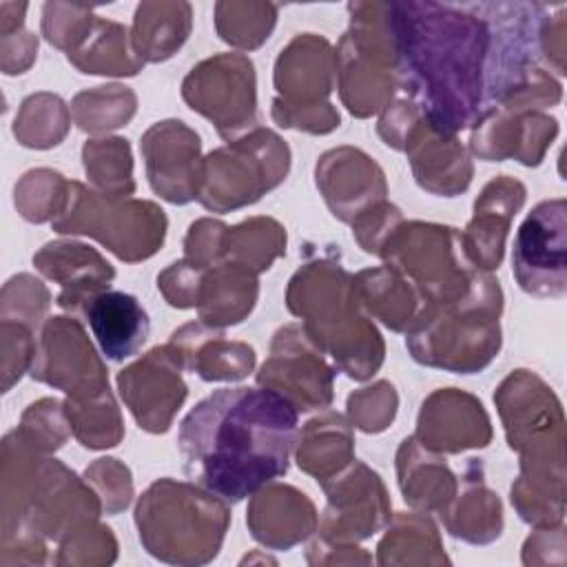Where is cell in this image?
Instances as JSON below:
<instances>
[{
  "label": "cell",
  "mask_w": 567,
  "mask_h": 567,
  "mask_svg": "<svg viewBox=\"0 0 567 567\" xmlns=\"http://www.w3.org/2000/svg\"><path fill=\"white\" fill-rule=\"evenodd\" d=\"M399 93L441 135L456 137L485 109L492 29L483 2H388Z\"/></svg>",
  "instance_id": "obj_1"
},
{
  "label": "cell",
  "mask_w": 567,
  "mask_h": 567,
  "mask_svg": "<svg viewBox=\"0 0 567 567\" xmlns=\"http://www.w3.org/2000/svg\"><path fill=\"white\" fill-rule=\"evenodd\" d=\"M299 412L268 388H219L182 419L184 474L226 503H239L288 472Z\"/></svg>",
  "instance_id": "obj_2"
},
{
  "label": "cell",
  "mask_w": 567,
  "mask_h": 567,
  "mask_svg": "<svg viewBox=\"0 0 567 567\" xmlns=\"http://www.w3.org/2000/svg\"><path fill=\"white\" fill-rule=\"evenodd\" d=\"M507 445L518 454L520 474L512 505L534 527L565 518V416L554 390L532 370H512L494 392Z\"/></svg>",
  "instance_id": "obj_3"
},
{
  "label": "cell",
  "mask_w": 567,
  "mask_h": 567,
  "mask_svg": "<svg viewBox=\"0 0 567 567\" xmlns=\"http://www.w3.org/2000/svg\"><path fill=\"white\" fill-rule=\"evenodd\" d=\"M286 306L301 319L312 343L350 379L365 381L381 368L383 339L354 297V275L332 255L306 261L290 277Z\"/></svg>",
  "instance_id": "obj_4"
},
{
  "label": "cell",
  "mask_w": 567,
  "mask_h": 567,
  "mask_svg": "<svg viewBox=\"0 0 567 567\" xmlns=\"http://www.w3.org/2000/svg\"><path fill=\"white\" fill-rule=\"evenodd\" d=\"M503 290L498 279L478 270L470 290L445 303H425L405 330V346L421 365L474 374L501 350Z\"/></svg>",
  "instance_id": "obj_5"
},
{
  "label": "cell",
  "mask_w": 567,
  "mask_h": 567,
  "mask_svg": "<svg viewBox=\"0 0 567 567\" xmlns=\"http://www.w3.org/2000/svg\"><path fill=\"white\" fill-rule=\"evenodd\" d=\"M135 525L144 549L157 560L204 565L219 554L230 509L195 483L159 478L140 496Z\"/></svg>",
  "instance_id": "obj_6"
},
{
  "label": "cell",
  "mask_w": 567,
  "mask_h": 567,
  "mask_svg": "<svg viewBox=\"0 0 567 567\" xmlns=\"http://www.w3.org/2000/svg\"><path fill=\"white\" fill-rule=\"evenodd\" d=\"M350 29L337 44L339 95L354 117L383 113L399 93L388 2H350Z\"/></svg>",
  "instance_id": "obj_7"
},
{
  "label": "cell",
  "mask_w": 567,
  "mask_h": 567,
  "mask_svg": "<svg viewBox=\"0 0 567 567\" xmlns=\"http://www.w3.org/2000/svg\"><path fill=\"white\" fill-rule=\"evenodd\" d=\"M51 226L64 235H89L122 261L135 264L162 248L168 219L153 202L109 197L80 182H66Z\"/></svg>",
  "instance_id": "obj_8"
},
{
  "label": "cell",
  "mask_w": 567,
  "mask_h": 567,
  "mask_svg": "<svg viewBox=\"0 0 567 567\" xmlns=\"http://www.w3.org/2000/svg\"><path fill=\"white\" fill-rule=\"evenodd\" d=\"M379 257L416 290L423 306L463 297L478 272L461 230L432 221H401Z\"/></svg>",
  "instance_id": "obj_9"
},
{
  "label": "cell",
  "mask_w": 567,
  "mask_h": 567,
  "mask_svg": "<svg viewBox=\"0 0 567 567\" xmlns=\"http://www.w3.org/2000/svg\"><path fill=\"white\" fill-rule=\"evenodd\" d=\"M288 168V144L277 133L255 126L202 157L195 199L213 213L237 210L277 188Z\"/></svg>",
  "instance_id": "obj_10"
},
{
  "label": "cell",
  "mask_w": 567,
  "mask_h": 567,
  "mask_svg": "<svg viewBox=\"0 0 567 567\" xmlns=\"http://www.w3.org/2000/svg\"><path fill=\"white\" fill-rule=\"evenodd\" d=\"M337 82V53L317 33L295 35L275 62L272 120L284 128L315 135L339 126V113L328 102Z\"/></svg>",
  "instance_id": "obj_11"
},
{
  "label": "cell",
  "mask_w": 567,
  "mask_h": 567,
  "mask_svg": "<svg viewBox=\"0 0 567 567\" xmlns=\"http://www.w3.org/2000/svg\"><path fill=\"white\" fill-rule=\"evenodd\" d=\"M182 97L226 142L257 126L255 66L244 53H217L193 66L182 82Z\"/></svg>",
  "instance_id": "obj_12"
},
{
  "label": "cell",
  "mask_w": 567,
  "mask_h": 567,
  "mask_svg": "<svg viewBox=\"0 0 567 567\" xmlns=\"http://www.w3.org/2000/svg\"><path fill=\"white\" fill-rule=\"evenodd\" d=\"M567 202H538L516 230L512 272L523 292L558 299L567 292Z\"/></svg>",
  "instance_id": "obj_13"
},
{
  "label": "cell",
  "mask_w": 567,
  "mask_h": 567,
  "mask_svg": "<svg viewBox=\"0 0 567 567\" xmlns=\"http://www.w3.org/2000/svg\"><path fill=\"white\" fill-rule=\"evenodd\" d=\"M334 374L337 368L323 359L301 323H290L275 332L257 383L281 394L297 412H310L332 403Z\"/></svg>",
  "instance_id": "obj_14"
},
{
  "label": "cell",
  "mask_w": 567,
  "mask_h": 567,
  "mask_svg": "<svg viewBox=\"0 0 567 567\" xmlns=\"http://www.w3.org/2000/svg\"><path fill=\"white\" fill-rule=\"evenodd\" d=\"M31 377L66 392L69 399H86L109 390L106 368L82 323L73 317H53L44 323Z\"/></svg>",
  "instance_id": "obj_15"
},
{
  "label": "cell",
  "mask_w": 567,
  "mask_h": 567,
  "mask_svg": "<svg viewBox=\"0 0 567 567\" xmlns=\"http://www.w3.org/2000/svg\"><path fill=\"white\" fill-rule=\"evenodd\" d=\"M328 505L319 523L323 540L357 543L390 520V498L383 481L368 465L352 461L337 476L321 483Z\"/></svg>",
  "instance_id": "obj_16"
},
{
  "label": "cell",
  "mask_w": 567,
  "mask_h": 567,
  "mask_svg": "<svg viewBox=\"0 0 567 567\" xmlns=\"http://www.w3.org/2000/svg\"><path fill=\"white\" fill-rule=\"evenodd\" d=\"M182 370L177 352L166 343L117 374V390L142 430L151 434L168 432L188 394Z\"/></svg>",
  "instance_id": "obj_17"
},
{
  "label": "cell",
  "mask_w": 567,
  "mask_h": 567,
  "mask_svg": "<svg viewBox=\"0 0 567 567\" xmlns=\"http://www.w3.org/2000/svg\"><path fill=\"white\" fill-rule=\"evenodd\" d=\"M151 188L171 204H188L197 195L199 135L182 120L153 124L140 142Z\"/></svg>",
  "instance_id": "obj_18"
},
{
  "label": "cell",
  "mask_w": 567,
  "mask_h": 567,
  "mask_svg": "<svg viewBox=\"0 0 567 567\" xmlns=\"http://www.w3.org/2000/svg\"><path fill=\"white\" fill-rule=\"evenodd\" d=\"M414 439L430 452L458 454L463 450L487 447L492 423L474 394L441 388L421 403Z\"/></svg>",
  "instance_id": "obj_19"
},
{
  "label": "cell",
  "mask_w": 567,
  "mask_h": 567,
  "mask_svg": "<svg viewBox=\"0 0 567 567\" xmlns=\"http://www.w3.org/2000/svg\"><path fill=\"white\" fill-rule=\"evenodd\" d=\"M315 182L332 215L346 224L385 202L388 195L381 166L354 146L323 153L315 166Z\"/></svg>",
  "instance_id": "obj_20"
},
{
  "label": "cell",
  "mask_w": 567,
  "mask_h": 567,
  "mask_svg": "<svg viewBox=\"0 0 567 567\" xmlns=\"http://www.w3.org/2000/svg\"><path fill=\"white\" fill-rule=\"evenodd\" d=\"M558 135V120L543 111H487L474 124L470 148L487 162L514 157L525 166H538Z\"/></svg>",
  "instance_id": "obj_21"
},
{
  "label": "cell",
  "mask_w": 567,
  "mask_h": 567,
  "mask_svg": "<svg viewBox=\"0 0 567 567\" xmlns=\"http://www.w3.org/2000/svg\"><path fill=\"white\" fill-rule=\"evenodd\" d=\"M399 151L408 153L416 184L434 195L454 197L472 182V162L456 137L436 133L419 115L401 137Z\"/></svg>",
  "instance_id": "obj_22"
},
{
  "label": "cell",
  "mask_w": 567,
  "mask_h": 567,
  "mask_svg": "<svg viewBox=\"0 0 567 567\" xmlns=\"http://www.w3.org/2000/svg\"><path fill=\"white\" fill-rule=\"evenodd\" d=\"M525 184L507 175L487 182L476 197L474 215L461 235L465 250L478 270L489 272L501 266L509 224L525 204Z\"/></svg>",
  "instance_id": "obj_23"
},
{
  "label": "cell",
  "mask_w": 567,
  "mask_h": 567,
  "mask_svg": "<svg viewBox=\"0 0 567 567\" xmlns=\"http://www.w3.org/2000/svg\"><path fill=\"white\" fill-rule=\"evenodd\" d=\"M33 266L62 286L55 303L69 312H82L86 301L109 290L115 279L113 266L82 241H49L33 255Z\"/></svg>",
  "instance_id": "obj_24"
},
{
  "label": "cell",
  "mask_w": 567,
  "mask_h": 567,
  "mask_svg": "<svg viewBox=\"0 0 567 567\" xmlns=\"http://www.w3.org/2000/svg\"><path fill=\"white\" fill-rule=\"evenodd\" d=\"M246 523L255 540L286 551L317 532L319 516L303 492L281 483H268L252 494Z\"/></svg>",
  "instance_id": "obj_25"
},
{
  "label": "cell",
  "mask_w": 567,
  "mask_h": 567,
  "mask_svg": "<svg viewBox=\"0 0 567 567\" xmlns=\"http://www.w3.org/2000/svg\"><path fill=\"white\" fill-rule=\"evenodd\" d=\"M168 346L177 352L184 370L204 381H239L255 368V350L241 341L224 339L219 328L186 323L171 334Z\"/></svg>",
  "instance_id": "obj_26"
},
{
  "label": "cell",
  "mask_w": 567,
  "mask_h": 567,
  "mask_svg": "<svg viewBox=\"0 0 567 567\" xmlns=\"http://www.w3.org/2000/svg\"><path fill=\"white\" fill-rule=\"evenodd\" d=\"M89 328L109 361H124L142 350L151 319L137 297L122 290H102L82 310Z\"/></svg>",
  "instance_id": "obj_27"
},
{
  "label": "cell",
  "mask_w": 567,
  "mask_h": 567,
  "mask_svg": "<svg viewBox=\"0 0 567 567\" xmlns=\"http://www.w3.org/2000/svg\"><path fill=\"white\" fill-rule=\"evenodd\" d=\"M396 472L405 503L423 514H441L458 492L445 458L425 450L414 436L403 439L396 452Z\"/></svg>",
  "instance_id": "obj_28"
},
{
  "label": "cell",
  "mask_w": 567,
  "mask_h": 567,
  "mask_svg": "<svg viewBox=\"0 0 567 567\" xmlns=\"http://www.w3.org/2000/svg\"><path fill=\"white\" fill-rule=\"evenodd\" d=\"M465 487L461 498L439 514L454 538H461L472 545H487L496 540L503 532V507L498 496L483 483V463L481 458H467L463 472Z\"/></svg>",
  "instance_id": "obj_29"
},
{
  "label": "cell",
  "mask_w": 567,
  "mask_h": 567,
  "mask_svg": "<svg viewBox=\"0 0 567 567\" xmlns=\"http://www.w3.org/2000/svg\"><path fill=\"white\" fill-rule=\"evenodd\" d=\"M257 275L235 266L217 264L206 268L199 286V321L210 328H226L244 321L257 303Z\"/></svg>",
  "instance_id": "obj_30"
},
{
  "label": "cell",
  "mask_w": 567,
  "mask_h": 567,
  "mask_svg": "<svg viewBox=\"0 0 567 567\" xmlns=\"http://www.w3.org/2000/svg\"><path fill=\"white\" fill-rule=\"evenodd\" d=\"M66 58L80 73L95 75H135L144 66L133 51L126 27L97 16L89 20Z\"/></svg>",
  "instance_id": "obj_31"
},
{
  "label": "cell",
  "mask_w": 567,
  "mask_h": 567,
  "mask_svg": "<svg viewBox=\"0 0 567 567\" xmlns=\"http://www.w3.org/2000/svg\"><path fill=\"white\" fill-rule=\"evenodd\" d=\"M354 461V439L346 416L326 412L308 421L297 441V465L326 483Z\"/></svg>",
  "instance_id": "obj_32"
},
{
  "label": "cell",
  "mask_w": 567,
  "mask_h": 567,
  "mask_svg": "<svg viewBox=\"0 0 567 567\" xmlns=\"http://www.w3.org/2000/svg\"><path fill=\"white\" fill-rule=\"evenodd\" d=\"M354 297L368 317H377L394 332H405L423 306L416 290L388 266L354 275Z\"/></svg>",
  "instance_id": "obj_33"
},
{
  "label": "cell",
  "mask_w": 567,
  "mask_h": 567,
  "mask_svg": "<svg viewBox=\"0 0 567 567\" xmlns=\"http://www.w3.org/2000/svg\"><path fill=\"white\" fill-rule=\"evenodd\" d=\"M188 33V2H142L135 11L131 42L142 62H164L186 42Z\"/></svg>",
  "instance_id": "obj_34"
},
{
  "label": "cell",
  "mask_w": 567,
  "mask_h": 567,
  "mask_svg": "<svg viewBox=\"0 0 567 567\" xmlns=\"http://www.w3.org/2000/svg\"><path fill=\"white\" fill-rule=\"evenodd\" d=\"M281 255H286V228L272 217H250L233 228L226 226L219 264H235L259 275Z\"/></svg>",
  "instance_id": "obj_35"
},
{
  "label": "cell",
  "mask_w": 567,
  "mask_h": 567,
  "mask_svg": "<svg viewBox=\"0 0 567 567\" xmlns=\"http://www.w3.org/2000/svg\"><path fill=\"white\" fill-rule=\"evenodd\" d=\"M379 565H423V563H450L445 556L436 525L414 512H401L388 527L379 543Z\"/></svg>",
  "instance_id": "obj_36"
},
{
  "label": "cell",
  "mask_w": 567,
  "mask_h": 567,
  "mask_svg": "<svg viewBox=\"0 0 567 567\" xmlns=\"http://www.w3.org/2000/svg\"><path fill=\"white\" fill-rule=\"evenodd\" d=\"M64 414L73 436L89 450L115 447L124 436V423L111 390L86 399H66Z\"/></svg>",
  "instance_id": "obj_37"
},
{
  "label": "cell",
  "mask_w": 567,
  "mask_h": 567,
  "mask_svg": "<svg viewBox=\"0 0 567 567\" xmlns=\"http://www.w3.org/2000/svg\"><path fill=\"white\" fill-rule=\"evenodd\" d=\"M84 171L97 193L126 197L135 193L131 144L124 137L89 140L82 148Z\"/></svg>",
  "instance_id": "obj_38"
},
{
  "label": "cell",
  "mask_w": 567,
  "mask_h": 567,
  "mask_svg": "<svg viewBox=\"0 0 567 567\" xmlns=\"http://www.w3.org/2000/svg\"><path fill=\"white\" fill-rule=\"evenodd\" d=\"M137 97L128 86L106 84L75 95L71 104L73 122L86 133H102L124 126L135 113Z\"/></svg>",
  "instance_id": "obj_39"
},
{
  "label": "cell",
  "mask_w": 567,
  "mask_h": 567,
  "mask_svg": "<svg viewBox=\"0 0 567 567\" xmlns=\"http://www.w3.org/2000/svg\"><path fill=\"white\" fill-rule=\"evenodd\" d=\"M277 7L270 2H219L215 7L217 33L237 49L261 47L275 27Z\"/></svg>",
  "instance_id": "obj_40"
},
{
  "label": "cell",
  "mask_w": 567,
  "mask_h": 567,
  "mask_svg": "<svg viewBox=\"0 0 567 567\" xmlns=\"http://www.w3.org/2000/svg\"><path fill=\"white\" fill-rule=\"evenodd\" d=\"M71 115L60 95L38 93L22 102L13 133L29 148H51L66 135Z\"/></svg>",
  "instance_id": "obj_41"
},
{
  "label": "cell",
  "mask_w": 567,
  "mask_h": 567,
  "mask_svg": "<svg viewBox=\"0 0 567 567\" xmlns=\"http://www.w3.org/2000/svg\"><path fill=\"white\" fill-rule=\"evenodd\" d=\"M66 179L60 173L49 168L29 171L16 186V206L20 215L29 221L53 219L64 193Z\"/></svg>",
  "instance_id": "obj_42"
},
{
  "label": "cell",
  "mask_w": 567,
  "mask_h": 567,
  "mask_svg": "<svg viewBox=\"0 0 567 567\" xmlns=\"http://www.w3.org/2000/svg\"><path fill=\"white\" fill-rule=\"evenodd\" d=\"M396 405L399 396L394 385L388 381H377L348 396V416L354 427L368 434H377L392 423Z\"/></svg>",
  "instance_id": "obj_43"
},
{
  "label": "cell",
  "mask_w": 567,
  "mask_h": 567,
  "mask_svg": "<svg viewBox=\"0 0 567 567\" xmlns=\"http://www.w3.org/2000/svg\"><path fill=\"white\" fill-rule=\"evenodd\" d=\"M117 556V543L109 527L89 523L73 532L69 538L60 543V556L55 563H78V565H93V563H113Z\"/></svg>",
  "instance_id": "obj_44"
},
{
  "label": "cell",
  "mask_w": 567,
  "mask_h": 567,
  "mask_svg": "<svg viewBox=\"0 0 567 567\" xmlns=\"http://www.w3.org/2000/svg\"><path fill=\"white\" fill-rule=\"evenodd\" d=\"M84 478L97 492L106 514H117L128 507L133 498L131 470L117 458H97L91 467H86Z\"/></svg>",
  "instance_id": "obj_45"
},
{
  "label": "cell",
  "mask_w": 567,
  "mask_h": 567,
  "mask_svg": "<svg viewBox=\"0 0 567 567\" xmlns=\"http://www.w3.org/2000/svg\"><path fill=\"white\" fill-rule=\"evenodd\" d=\"M204 272L206 268L179 259L157 275V288L173 308H197Z\"/></svg>",
  "instance_id": "obj_46"
}]
</instances>
